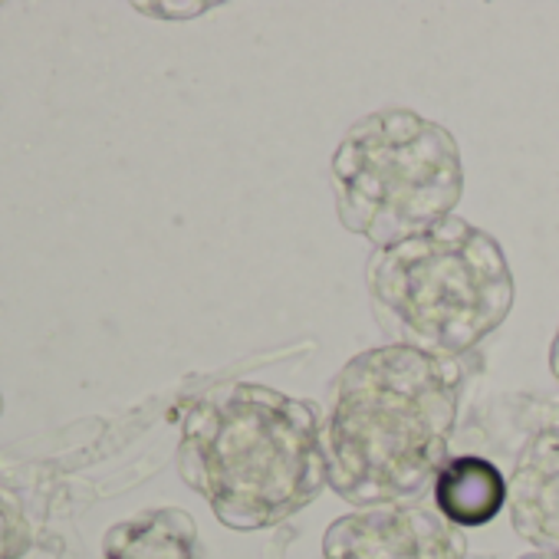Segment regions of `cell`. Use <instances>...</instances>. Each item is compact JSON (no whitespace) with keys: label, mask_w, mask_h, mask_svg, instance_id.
<instances>
[{"label":"cell","mask_w":559,"mask_h":559,"mask_svg":"<svg viewBox=\"0 0 559 559\" xmlns=\"http://www.w3.org/2000/svg\"><path fill=\"white\" fill-rule=\"evenodd\" d=\"M139 14H152V17H165V21H188V17H201L211 11V4H135Z\"/></svg>","instance_id":"10"},{"label":"cell","mask_w":559,"mask_h":559,"mask_svg":"<svg viewBox=\"0 0 559 559\" xmlns=\"http://www.w3.org/2000/svg\"><path fill=\"white\" fill-rule=\"evenodd\" d=\"M480 559H493V556H480Z\"/></svg>","instance_id":"14"},{"label":"cell","mask_w":559,"mask_h":559,"mask_svg":"<svg viewBox=\"0 0 559 559\" xmlns=\"http://www.w3.org/2000/svg\"><path fill=\"white\" fill-rule=\"evenodd\" d=\"M178 474L224 526H276L330 487L320 415L270 385H214L185 415Z\"/></svg>","instance_id":"2"},{"label":"cell","mask_w":559,"mask_h":559,"mask_svg":"<svg viewBox=\"0 0 559 559\" xmlns=\"http://www.w3.org/2000/svg\"><path fill=\"white\" fill-rule=\"evenodd\" d=\"M549 372H552V379L559 382V326H556V336H552V343H549Z\"/></svg>","instance_id":"11"},{"label":"cell","mask_w":559,"mask_h":559,"mask_svg":"<svg viewBox=\"0 0 559 559\" xmlns=\"http://www.w3.org/2000/svg\"><path fill=\"white\" fill-rule=\"evenodd\" d=\"M366 284L392 346L441 359L484 343L513 307V273L503 247L457 214L412 240L376 250Z\"/></svg>","instance_id":"3"},{"label":"cell","mask_w":559,"mask_h":559,"mask_svg":"<svg viewBox=\"0 0 559 559\" xmlns=\"http://www.w3.org/2000/svg\"><path fill=\"white\" fill-rule=\"evenodd\" d=\"M507 510L520 539L559 556V428L526 441L507 480Z\"/></svg>","instance_id":"6"},{"label":"cell","mask_w":559,"mask_h":559,"mask_svg":"<svg viewBox=\"0 0 559 559\" xmlns=\"http://www.w3.org/2000/svg\"><path fill=\"white\" fill-rule=\"evenodd\" d=\"M323 559H467V539L431 503H379L333 520Z\"/></svg>","instance_id":"5"},{"label":"cell","mask_w":559,"mask_h":559,"mask_svg":"<svg viewBox=\"0 0 559 559\" xmlns=\"http://www.w3.org/2000/svg\"><path fill=\"white\" fill-rule=\"evenodd\" d=\"M520 559H559L556 552H539V549H533V552H526V556H520Z\"/></svg>","instance_id":"12"},{"label":"cell","mask_w":559,"mask_h":559,"mask_svg":"<svg viewBox=\"0 0 559 559\" xmlns=\"http://www.w3.org/2000/svg\"><path fill=\"white\" fill-rule=\"evenodd\" d=\"M103 559H204V546L188 510L148 507L106 530Z\"/></svg>","instance_id":"7"},{"label":"cell","mask_w":559,"mask_h":559,"mask_svg":"<svg viewBox=\"0 0 559 559\" xmlns=\"http://www.w3.org/2000/svg\"><path fill=\"white\" fill-rule=\"evenodd\" d=\"M0 412H4V399H0Z\"/></svg>","instance_id":"13"},{"label":"cell","mask_w":559,"mask_h":559,"mask_svg":"<svg viewBox=\"0 0 559 559\" xmlns=\"http://www.w3.org/2000/svg\"><path fill=\"white\" fill-rule=\"evenodd\" d=\"M330 181L343 227L385 250L454 214L464 165L444 126L412 109H379L340 139Z\"/></svg>","instance_id":"4"},{"label":"cell","mask_w":559,"mask_h":559,"mask_svg":"<svg viewBox=\"0 0 559 559\" xmlns=\"http://www.w3.org/2000/svg\"><path fill=\"white\" fill-rule=\"evenodd\" d=\"M461 366L408 346L349 359L320 415L326 484L356 510L418 500L451 461Z\"/></svg>","instance_id":"1"},{"label":"cell","mask_w":559,"mask_h":559,"mask_svg":"<svg viewBox=\"0 0 559 559\" xmlns=\"http://www.w3.org/2000/svg\"><path fill=\"white\" fill-rule=\"evenodd\" d=\"M34 543L31 523L8 490H0V559H24Z\"/></svg>","instance_id":"9"},{"label":"cell","mask_w":559,"mask_h":559,"mask_svg":"<svg viewBox=\"0 0 559 559\" xmlns=\"http://www.w3.org/2000/svg\"><path fill=\"white\" fill-rule=\"evenodd\" d=\"M431 493H435V510L461 530V526L490 523L503 510L510 487L490 461L451 457L441 467Z\"/></svg>","instance_id":"8"}]
</instances>
